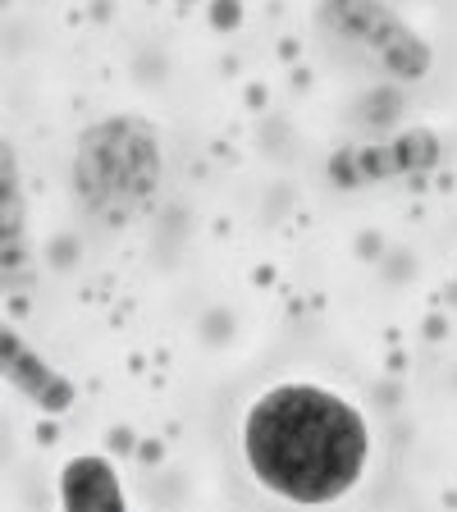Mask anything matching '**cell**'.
<instances>
[{"label": "cell", "instance_id": "cell-1", "mask_svg": "<svg viewBox=\"0 0 457 512\" xmlns=\"http://www.w3.org/2000/svg\"><path fill=\"white\" fill-rule=\"evenodd\" d=\"M238 439L256 485L298 508H320L357 490L371 458V426L362 407L307 380L256 394Z\"/></svg>", "mask_w": 457, "mask_h": 512}, {"label": "cell", "instance_id": "cell-2", "mask_svg": "<svg viewBox=\"0 0 457 512\" xmlns=\"http://www.w3.org/2000/svg\"><path fill=\"white\" fill-rule=\"evenodd\" d=\"M60 503L64 512H128L115 462L101 458V453L69 458L60 471Z\"/></svg>", "mask_w": 457, "mask_h": 512}]
</instances>
